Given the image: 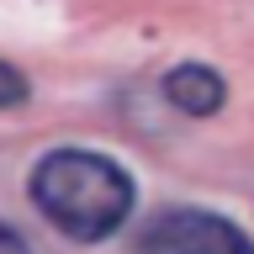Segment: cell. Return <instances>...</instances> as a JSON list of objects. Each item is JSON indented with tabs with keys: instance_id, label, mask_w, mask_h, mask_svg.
I'll return each mask as SVG.
<instances>
[{
	"instance_id": "6da1fadb",
	"label": "cell",
	"mask_w": 254,
	"mask_h": 254,
	"mask_svg": "<svg viewBox=\"0 0 254 254\" xmlns=\"http://www.w3.org/2000/svg\"><path fill=\"white\" fill-rule=\"evenodd\" d=\"M32 206L43 212L64 238L101 244L132 212V180L117 159L95 148H53L32 170Z\"/></svg>"
},
{
	"instance_id": "7a4b0ae2",
	"label": "cell",
	"mask_w": 254,
	"mask_h": 254,
	"mask_svg": "<svg viewBox=\"0 0 254 254\" xmlns=\"http://www.w3.org/2000/svg\"><path fill=\"white\" fill-rule=\"evenodd\" d=\"M143 254H254L249 233L217 212H196V206H175L159 212L138 238Z\"/></svg>"
},
{
	"instance_id": "3957f363",
	"label": "cell",
	"mask_w": 254,
	"mask_h": 254,
	"mask_svg": "<svg viewBox=\"0 0 254 254\" xmlns=\"http://www.w3.org/2000/svg\"><path fill=\"white\" fill-rule=\"evenodd\" d=\"M164 95H170V106L186 111V117H212V111L222 106L228 85H222V74L206 69V64H175L170 74H164Z\"/></svg>"
},
{
	"instance_id": "277c9868",
	"label": "cell",
	"mask_w": 254,
	"mask_h": 254,
	"mask_svg": "<svg viewBox=\"0 0 254 254\" xmlns=\"http://www.w3.org/2000/svg\"><path fill=\"white\" fill-rule=\"evenodd\" d=\"M32 95V85H27V74L16 69V64H5L0 59V111H11V106H21Z\"/></svg>"
},
{
	"instance_id": "5b68a950",
	"label": "cell",
	"mask_w": 254,
	"mask_h": 254,
	"mask_svg": "<svg viewBox=\"0 0 254 254\" xmlns=\"http://www.w3.org/2000/svg\"><path fill=\"white\" fill-rule=\"evenodd\" d=\"M0 254H27V244H21V238H16L5 222H0Z\"/></svg>"
}]
</instances>
